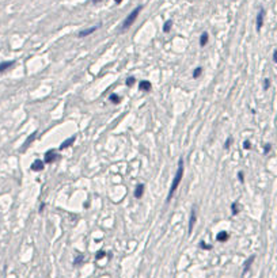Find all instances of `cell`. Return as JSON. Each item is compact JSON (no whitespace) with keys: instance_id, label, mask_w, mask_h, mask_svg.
Returning a JSON list of instances; mask_svg holds the SVG:
<instances>
[{"instance_id":"6da1fadb","label":"cell","mask_w":277,"mask_h":278,"mask_svg":"<svg viewBox=\"0 0 277 278\" xmlns=\"http://www.w3.org/2000/svg\"><path fill=\"white\" fill-rule=\"evenodd\" d=\"M182 176H184V159H180V161H178V168H177V172H175V175H174V179L171 182V187H170L169 196H167V200H166L167 202L174 197V193L177 191L180 183L182 182Z\"/></svg>"},{"instance_id":"7a4b0ae2","label":"cell","mask_w":277,"mask_h":278,"mask_svg":"<svg viewBox=\"0 0 277 278\" xmlns=\"http://www.w3.org/2000/svg\"><path fill=\"white\" fill-rule=\"evenodd\" d=\"M143 10V5H138V7H136L130 14H129L126 18H125V21L122 22V25H121V31H125V30H128L130 26L134 23V21L137 19V16L138 14H140V11Z\"/></svg>"},{"instance_id":"3957f363","label":"cell","mask_w":277,"mask_h":278,"mask_svg":"<svg viewBox=\"0 0 277 278\" xmlns=\"http://www.w3.org/2000/svg\"><path fill=\"white\" fill-rule=\"evenodd\" d=\"M58 157H60V155L56 152V149H50L45 153V159H44V161H45V163H54Z\"/></svg>"},{"instance_id":"277c9868","label":"cell","mask_w":277,"mask_h":278,"mask_svg":"<svg viewBox=\"0 0 277 278\" xmlns=\"http://www.w3.org/2000/svg\"><path fill=\"white\" fill-rule=\"evenodd\" d=\"M264 18H265V10L261 8L258 11V15H257V22H255V26H257V31H260L264 26Z\"/></svg>"},{"instance_id":"5b68a950","label":"cell","mask_w":277,"mask_h":278,"mask_svg":"<svg viewBox=\"0 0 277 278\" xmlns=\"http://www.w3.org/2000/svg\"><path fill=\"white\" fill-rule=\"evenodd\" d=\"M196 221H197V216H196V210L193 209L192 210V214H190V220H189V235H192V232H193Z\"/></svg>"},{"instance_id":"8992f818","label":"cell","mask_w":277,"mask_h":278,"mask_svg":"<svg viewBox=\"0 0 277 278\" xmlns=\"http://www.w3.org/2000/svg\"><path fill=\"white\" fill-rule=\"evenodd\" d=\"M98 29H99V26H94V27H90V29H86V30H82L79 34H77V37H79V38L87 37V36H90V34H92L94 31H97Z\"/></svg>"},{"instance_id":"52a82bcc","label":"cell","mask_w":277,"mask_h":278,"mask_svg":"<svg viewBox=\"0 0 277 278\" xmlns=\"http://www.w3.org/2000/svg\"><path fill=\"white\" fill-rule=\"evenodd\" d=\"M44 167H45V161L44 160H36V161H33L30 168L33 171H41L44 170Z\"/></svg>"},{"instance_id":"ba28073f","label":"cell","mask_w":277,"mask_h":278,"mask_svg":"<svg viewBox=\"0 0 277 278\" xmlns=\"http://www.w3.org/2000/svg\"><path fill=\"white\" fill-rule=\"evenodd\" d=\"M138 90L140 91H144V92L151 91V83L148 80H141V82L138 83Z\"/></svg>"},{"instance_id":"9c48e42d","label":"cell","mask_w":277,"mask_h":278,"mask_svg":"<svg viewBox=\"0 0 277 278\" xmlns=\"http://www.w3.org/2000/svg\"><path fill=\"white\" fill-rule=\"evenodd\" d=\"M228 237H230L228 232L220 231L219 233H217V235H216V240H217V242H220V243H226L227 240H228Z\"/></svg>"},{"instance_id":"30bf717a","label":"cell","mask_w":277,"mask_h":278,"mask_svg":"<svg viewBox=\"0 0 277 278\" xmlns=\"http://www.w3.org/2000/svg\"><path fill=\"white\" fill-rule=\"evenodd\" d=\"M14 64H15V61H4V62H1V64H0V73L8 71L10 68L14 67Z\"/></svg>"},{"instance_id":"8fae6325","label":"cell","mask_w":277,"mask_h":278,"mask_svg":"<svg viewBox=\"0 0 277 278\" xmlns=\"http://www.w3.org/2000/svg\"><path fill=\"white\" fill-rule=\"evenodd\" d=\"M75 140H76V137L73 136V137H69V139H67L64 143H61V145H60V151L63 149H65V148H68V147H71L73 143H75Z\"/></svg>"},{"instance_id":"7c38bea8","label":"cell","mask_w":277,"mask_h":278,"mask_svg":"<svg viewBox=\"0 0 277 278\" xmlns=\"http://www.w3.org/2000/svg\"><path fill=\"white\" fill-rule=\"evenodd\" d=\"M36 137H37V132H33V133H31L30 136L27 137V140H26L25 144L22 145V151H25L26 148H27V147H29V145H30L33 141H34V139H36Z\"/></svg>"},{"instance_id":"4fadbf2b","label":"cell","mask_w":277,"mask_h":278,"mask_svg":"<svg viewBox=\"0 0 277 278\" xmlns=\"http://www.w3.org/2000/svg\"><path fill=\"white\" fill-rule=\"evenodd\" d=\"M254 259H255V255H251V257L247 259L246 262H245V266H243V274H246L249 270H250V266L253 265V262H254Z\"/></svg>"},{"instance_id":"5bb4252c","label":"cell","mask_w":277,"mask_h":278,"mask_svg":"<svg viewBox=\"0 0 277 278\" xmlns=\"http://www.w3.org/2000/svg\"><path fill=\"white\" fill-rule=\"evenodd\" d=\"M143 194H144V185L138 183V185L136 186V189H134V197H136V198H141Z\"/></svg>"},{"instance_id":"9a60e30c","label":"cell","mask_w":277,"mask_h":278,"mask_svg":"<svg viewBox=\"0 0 277 278\" xmlns=\"http://www.w3.org/2000/svg\"><path fill=\"white\" fill-rule=\"evenodd\" d=\"M208 40H209L208 33H202L201 37H200V45H201V46H205L206 44H208Z\"/></svg>"},{"instance_id":"2e32d148","label":"cell","mask_w":277,"mask_h":278,"mask_svg":"<svg viewBox=\"0 0 277 278\" xmlns=\"http://www.w3.org/2000/svg\"><path fill=\"white\" fill-rule=\"evenodd\" d=\"M239 210H241V206H239V204H238V202H234V204L231 205V213H232L234 216H236V214L239 213Z\"/></svg>"},{"instance_id":"e0dca14e","label":"cell","mask_w":277,"mask_h":278,"mask_svg":"<svg viewBox=\"0 0 277 278\" xmlns=\"http://www.w3.org/2000/svg\"><path fill=\"white\" fill-rule=\"evenodd\" d=\"M109 100L113 103V105H117V103L121 102V98H120V95H117V94H112V95L109 96Z\"/></svg>"},{"instance_id":"ac0fdd59","label":"cell","mask_w":277,"mask_h":278,"mask_svg":"<svg viewBox=\"0 0 277 278\" xmlns=\"http://www.w3.org/2000/svg\"><path fill=\"white\" fill-rule=\"evenodd\" d=\"M171 27H173V21H166V23L163 26V31L164 33H169L171 30Z\"/></svg>"},{"instance_id":"d6986e66","label":"cell","mask_w":277,"mask_h":278,"mask_svg":"<svg viewBox=\"0 0 277 278\" xmlns=\"http://www.w3.org/2000/svg\"><path fill=\"white\" fill-rule=\"evenodd\" d=\"M201 73H202V68L197 67L194 71H193V77H194V79H198V77L201 76Z\"/></svg>"},{"instance_id":"ffe728a7","label":"cell","mask_w":277,"mask_h":278,"mask_svg":"<svg viewBox=\"0 0 277 278\" xmlns=\"http://www.w3.org/2000/svg\"><path fill=\"white\" fill-rule=\"evenodd\" d=\"M83 262H84V257H83V255H79V257H76V259L73 261V265H75V266H79V265H82Z\"/></svg>"},{"instance_id":"44dd1931","label":"cell","mask_w":277,"mask_h":278,"mask_svg":"<svg viewBox=\"0 0 277 278\" xmlns=\"http://www.w3.org/2000/svg\"><path fill=\"white\" fill-rule=\"evenodd\" d=\"M134 82H136V79H134L133 76H129L128 79H126V86L130 87V86H133V84H134Z\"/></svg>"},{"instance_id":"7402d4cb","label":"cell","mask_w":277,"mask_h":278,"mask_svg":"<svg viewBox=\"0 0 277 278\" xmlns=\"http://www.w3.org/2000/svg\"><path fill=\"white\" fill-rule=\"evenodd\" d=\"M200 248H202V250H210L212 248V246H209V244H206L205 242H200Z\"/></svg>"},{"instance_id":"603a6c76","label":"cell","mask_w":277,"mask_h":278,"mask_svg":"<svg viewBox=\"0 0 277 278\" xmlns=\"http://www.w3.org/2000/svg\"><path fill=\"white\" fill-rule=\"evenodd\" d=\"M103 257H106V253L101 250V251H98V253H97V257H95V259H97V261H99V259H102Z\"/></svg>"},{"instance_id":"cb8c5ba5","label":"cell","mask_w":277,"mask_h":278,"mask_svg":"<svg viewBox=\"0 0 277 278\" xmlns=\"http://www.w3.org/2000/svg\"><path fill=\"white\" fill-rule=\"evenodd\" d=\"M269 87H270V80L269 79H264V90H269Z\"/></svg>"},{"instance_id":"d4e9b609","label":"cell","mask_w":277,"mask_h":278,"mask_svg":"<svg viewBox=\"0 0 277 278\" xmlns=\"http://www.w3.org/2000/svg\"><path fill=\"white\" fill-rule=\"evenodd\" d=\"M231 144H232V137H228V139H227V141H226V144H224V148H226V149H228V148L231 147Z\"/></svg>"},{"instance_id":"484cf974","label":"cell","mask_w":277,"mask_h":278,"mask_svg":"<svg viewBox=\"0 0 277 278\" xmlns=\"http://www.w3.org/2000/svg\"><path fill=\"white\" fill-rule=\"evenodd\" d=\"M238 179H239V182H241V183H243V182H245V175H243V171H239V172H238Z\"/></svg>"},{"instance_id":"4316f807","label":"cell","mask_w":277,"mask_h":278,"mask_svg":"<svg viewBox=\"0 0 277 278\" xmlns=\"http://www.w3.org/2000/svg\"><path fill=\"white\" fill-rule=\"evenodd\" d=\"M243 148H245V149H250V148H251V143H250L249 140H246V141L243 143Z\"/></svg>"},{"instance_id":"83f0119b","label":"cell","mask_w":277,"mask_h":278,"mask_svg":"<svg viewBox=\"0 0 277 278\" xmlns=\"http://www.w3.org/2000/svg\"><path fill=\"white\" fill-rule=\"evenodd\" d=\"M270 149H272V145H270V144H265V145H264V153H268Z\"/></svg>"},{"instance_id":"f1b7e54d","label":"cell","mask_w":277,"mask_h":278,"mask_svg":"<svg viewBox=\"0 0 277 278\" xmlns=\"http://www.w3.org/2000/svg\"><path fill=\"white\" fill-rule=\"evenodd\" d=\"M273 61L277 64V49L274 52H273Z\"/></svg>"},{"instance_id":"f546056e","label":"cell","mask_w":277,"mask_h":278,"mask_svg":"<svg viewBox=\"0 0 277 278\" xmlns=\"http://www.w3.org/2000/svg\"><path fill=\"white\" fill-rule=\"evenodd\" d=\"M44 208H45V204H41V206H40V213L44 210Z\"/></svg>"},{"instance_id":"4dcf8cb0","label":"cell","mask_w":277,"mask_h":278,"mask_svg":"<svg viewBox=\"0 0 277 278\" xmlns=\"http://www.w3.org/2000/svg\"><path fill=\"white\" fill-rule=\"evenodd\" d=\"M114 1H116L117 4H120V3H122V0H114Z\"/></svg>"},{"instance_id":"1f68e13d","label":"cell","mask_w":277,"mask_h":278,"mask_svg":"<svg viewBox=\"0 0 277 278\" xmlns=\"http://www.w3.org/2000/svg\"><path fill=\"white\" fill-rule=\"evenodd\" d=\"M101 0H92V3H99Z\"/></svg>"}]
</instances>
